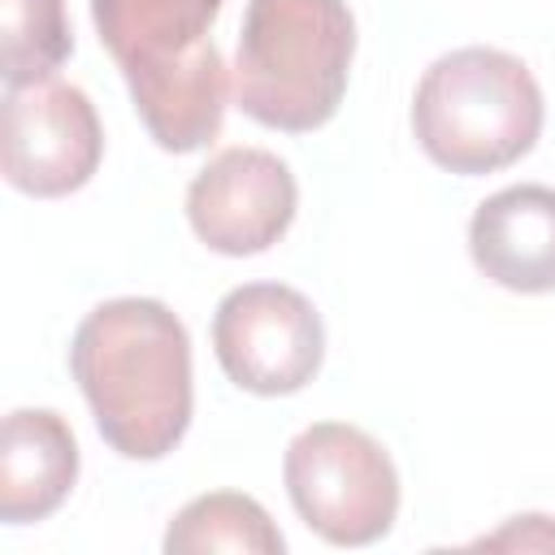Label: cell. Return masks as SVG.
Returning a JSON list of instances; mask_svg holds the SVG:
<instances>
[{
    "instance_id": "52a82bcc",
    "label": "cell",
    "mask_w": 555,
    "mask_h": 555,
    "mask_svg": "<svg viewBox=\"0 0 555 555\" xmlns=\"http://www.w3.org/2000/svg\"><path fill=\"white\" fill-rule=\"evenodd\" d=\"M104 156V130L82 87L61 78L4 91V182L35 199H56L91 182Z\"/></svg>"
},
{
    "instance_id": "8fae6325",
    "label": "cell",
    "mask_w": 555,
    "mask_h": 555,
    "mask_svg": "<svg viewBox=\"0 0 555 555\" xmlns=\"http://www.w3.org/2000/svg\"><path fill=\"white\" fill-rule=\"evenodd\" d=\"M169 555H212V551H243V555H282L286 538L269 520V512L238 490H212L191 499L165 529Z\"/></svg>"
},
{
    "instance_id": "ba28073f",
    "label": "cell",
    "mask_w": 555,
    "mask_h": 555,
    "mask_svg": "<svg viewBox=\"0 0 555 555\" xmlns=\"http://www.w3.org/2000/svg\"><path fill=\"white\" fill-rule=\"evenodd\" d=\"M295 204V173L264 147H225L186 186V221L221 256L269 251L291 230Z\"/></svg>"
},
{
    "instance_id": "7a4b0ae2",
    "label": "cell",
    "mask_w": 555,
    "mask_h": 555,
    "mask_svg": "<svg viewBox=\"0 0 555 555\" xmlns=\"http://www.w3.org/2000/svg\"><path fill=\"white\" fill-rule=\"evenodd\" d=\"M221 0H91L100 43L117 61L147 134L182 156L221 134L225 61L208 39Z\"/></svg>"
},
{
    "instance_id": "6da1fadb",
    "label": "cell",
    "mask_w": 555,
    "mask_h": 555,
    "mask_svg": "<svg viewBox=\"0 0 555 555\" xmlns=\"http://www.w3.org/2000/svg\"><path fill=\"white\" fill-rule=\"evenodd\" d=\"M69 369L117 455L160 460L182 442L195 408L191 338L169 304L143 295L95 304L74 330Z\"/></svg>"
},
{
    "instance_id": "7c38bea8",
    "label": "cell",
    "mask_w": 555,
    "mask_h": 555,
    "mask_svg": "<svg viewBox=\"0 0 555 555\" xmlns=\"http://www.w3.org/2000/svg\"><path fill=\"white\" fill-rule=\"evenodd\" d=\"M74 52L65 0H0V74L4 87L52 78Z\"/></svg>"
},
{
    "instance_id": "3957f363",
    "label": "cell",
    "mask_w": 555,
    "mask_h": 555,
    "mask_svg": "<svg viewBox=\"0 0 555 555\" xmlns=\"http://www.w3.org/2000/svg\"><path fill=\"white\" fill-rule=\"evenodd\" d=\"M351 52L356 17L347 0H247L234 100L269 130H317L343 104Z\"/></svg>"
},
{
    "instance_id": "30bf717a",
    "label": "cell",
    "mask_w": 555,
    "mask_h": 555,
    "mask_svg": "<svg viewBox=\"0 0 555 555\" xmlns=\"http://www.w3.org/2000/svg\"><path fill=\"white\" fill-rule=\"evenodd\" d=\"M78 481V442L61 412L13 408L0 429V520L30 525L52 516Z\"/></svg>"
},
{
    "instance_id": "9c48e42d",
    "label": "cell",
    "mask_w": 555,
    "mask_h": 555,
    "mask_svg": "<svg viewBox=\"0 0 555 555\" xmlns=\"http://www.w3.org/2000/svg\"><path fill=\"white\" fill-rule=\"evenodd\" d=\"M468 251L503 291H555V186L520 182L481 199L468 221Z\"/></svg>"
},
{
    "instance_id": "8992f818",
    "label": "cell",
    "mask_w": 555,
    "mask_h": 555,
    "mask_svg": "<svg viewBox=\"0 0 555 555\" xmlns=\"http://www.w3.org/2000/svg\"><path fill=\"white\" fill-rule=\"evenodd\" d=\"M212 351L238 390L278 399L304 390L325 356L321 312L282 282H243L212 312Z\"/></svg>"
},
{
    "instance_id": "5b68a950",
    "label": "cell",
    "mask_w": 555,
    "mask_h": 555,
    "mask_svg": "<svg viewBox=\"0 0 555 555\" xmlns=\"http://www.w3.org/2000/svg\"><path fill=\"white\" fill-rule=\"evenodd\" d=\"M299 520L334 546H369L399 516V473L377 438L347 421L299 429L282 460Z\"/></svg>"
},
{
    "instance_id": "4fadbf2b",
    "label": "cell",
    "mask_w": 555,
    "mask_h": 555,
    "mask_svg": "<svg viewBox=\"0 0 555 555\" xmlns=\"http://www.w3.org/2000/svg\"><path fill=\"white\" fill-rule=\"evenodd\" d=\"M477 546H490V551H555V520L551 516H512L499 533L481 538Z\"/></svg>"
},
{
    "instance_id": "277c9868",
    "label": "cell",
    "mask_w": 555,
    "mask_h": 555,
    "mask_svg": "<svg viewBox=\"0 0 555 555\" xmlns=\"http://www.w3.org/2000/svg\"><path fill=\"white\" fill-rule=\"evenodd\" d=\"M542 87L520 56L455 48L421 74L412 134L434 165L477 178L529 156L542 134Z\"/></svg>"
}]
</instances>
